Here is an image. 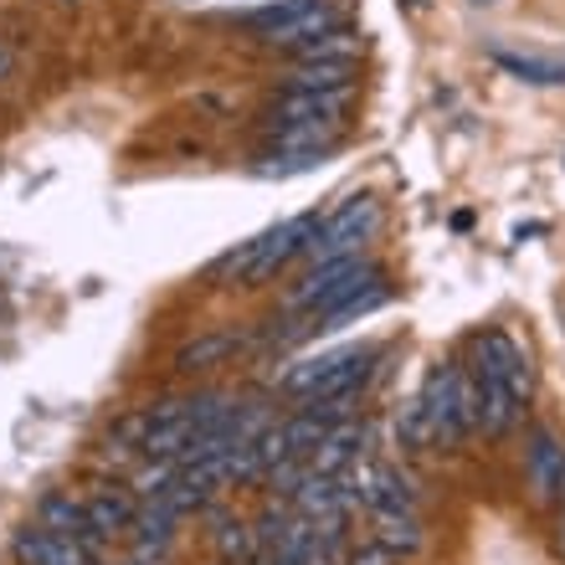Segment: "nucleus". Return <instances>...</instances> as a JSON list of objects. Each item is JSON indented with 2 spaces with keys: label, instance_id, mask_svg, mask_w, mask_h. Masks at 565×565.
<instances>
[{
  "label": "nucleus",
  "instance_id": "1",
  "mask_svg": "<svg viewBox=\"0 0 565 565\" xmlns=\"http://www.w3.org/2000/svg\"><path fill=\"white\" fill-rule=\"evenodd\" d=\"M473 381H478V431L504 437L520 427L524 406L535 396V360L509 329H483L473 340Z\"/></svg>",
  "mask_w": 565,
  "mask_h": 565
},
{
  "label": "nucleus",
  "instance_id": "2",
  "mask_svg": "<svg viewBox=\"0 0 565 565\" xmlns=\"http://www.w3.org/2000/svg\"><path fill=\"white\" fill-rule=\"evenodd\" d=\"M422 417L431 427V443L437 447H462L478 431V381L468 365L458 360H443L431 365L427 381H422Z\"/></svg>",
  "mask_w": 565,
  "mask_h": 565
},
{
  "label": "nucleus",
  "instance_id": "3",
  "mask_svg": "<svg viewBox=\"0 0 565 565\" xmlns=\"http://www.w3.org/2000/svg\"><path fill=\"white\" fill-rule=\"evenodd\" d=\"M319 226H324L319 211H298V216H288L282 226L263 232V237L242 242L237 253H226L222 263H216V273H232L242 288H257V282H268L278 268H288L294 257H309V242L319 237Z\"/></svg>",
  "mask_w": 565,
  "mask_h": 565
},
{
  "label": "nucleus",
  "instance_id": "4",
  "mask_svg": "<svg viewBox=\"0 0 565 565\" xmlns=\"http://www.w3.org/2000/svg\"><path fill=\"white\" fill-rule=\"evenodd\" d=\"M381 222H386V206L375 201L371 191L350 195V201H340V206L324 216V226H319V237L309 242V263H334V257H360L365 247L375 242V232H381Z\"/></svg>",
  "mask_w": 565,
  "mask_h": 565
},
{
  "label": "nucleus",
  "instance_id": "5",
  "mask_svg": "<svg viewBox=\"0 0 565 565\" xmlns=\"http://www.w3.org/2000/svg\"><path fill=\"white\" fill-rule=\"evenodd\" d=\"M524 483L535 504H555L565 489V443L555 427H530L524 431Z\"/></svg>",
  "mask_w": 565,
  "mask_h": 565
},
{
  "label": "nucleus",
  "instance_id": "6",
  "mask_svg": "<svg viewBox=\"0 0 565 565\" xmlns=\"http://www.w3.org/2000/svg\"><path fill=\"white\" fill-rule=\"evenodd\" d=\"M11 551L21 565H98V555L83 545V540H67V535H52L42 524H26L15 530Z\"/></svg>",
  "mask_w": 565,
  "mask_h": 565
},
{
  "label": "nucleus",
  "instance_id": "7",
  "mask_svg": "<svg viewBox=\"0 0 565 565\" xmlns=\"http://www.w3.org/2000/svg\"><path fill=\"white\" fill-rule=\"evenodd\" d=\"M422 514V483L412 468L402 462H375L371 473V499H365V514Z\"/></svg>",
  "mask_w": 565,
  "mask_h": 565
},
{
  "label": "nucleus",
  "instance_id": "8",
  "mask_svg": "<svg viewBox=\"0 0 565 565\" xmlns=\"http://www.w3.org/2000/svg\"><path fill=\"white\" fill-rule=\"evenodd\" d=\"M36 524H42V530H52V535L83 540L93 555H98V545H104V540L93 535V524H88V499H73V489L42 493V499H36Z\"/></svg>",
  "mask_w": 565,
  "mask_h": 565
},
{
  "label": "nucleus",
  "instance_id": "9",
  "mask_svg": "<svg viewBox=\"0 0 565 565\" xmlns=\"http://www.w3.org/2000/svg\"><path fill=\"white\" fill-rule=\"evenodd\" d=\"M365 443H371V427L360 417L340 422V427H329V437L309 452V473H324V478H340L344 468H355L365 458Z\"/></svg>",
  "mask_w": 565,
  "mask_h": 565
},
{
  "label": "nucleus",
  "instance_id": "10",
  "mask_svg": "<svg viewBox=\"0 0 565 565\" xmlns=\"http://www.w3.org/2000/svg\"><path fill=\"white\" fill-rule=\"evenodd\" d=\"M135 520H139V493H124V489H93L88 493V524L98 540L129 535Z\"/></svg>",
  "mask_w": 565,
  "mask_h": 565
},
{
  "label": "nucleus",
  "instance_id": "11",
  "mask_svg": "<svg viewBox=\"0 0 565 565\" xmlns=\"http://www.w3.org/2000/svg\"><path fill=\"white\" fill-rule=\"evenodd\" d=\"M489 62L499 67V73L530 83V88H565V62L561 57H540V52H509V46H489Z\"/></svg>",
  "mask_w": 565,
  "mask_h": 565
},
{
  "label": "nucleus",
  "instance_id": "12",
  "mask_svg": "<svg viewBox=\"0 0 565 565\" xmlns=\"http://www.w3.org/2000/svg\"><path fill=\"white\" fill-rule=\"evenodd\" d=\"M242 350V334L232 329H211V334H195L175 350V371L180 375H201V371H216L222 360H232Z\"/></svg>",
  "mask_w": 565,
  "mask_h": 565
},
{
  "label": "nucleus",
  "instance_id": "13",
  "mask_svg": "<svg viewBox=\"0 0 565 565\" xmlns=\"http://www.w3.org/2000/svg\"><path fill=\"white\" fill-rule=\"evenodd\" d=\"M294 93H355V62H294L282 73Z\"/></svg>",
  "mask_w": 565,
  "mask_h": 565
},
{
  "label": "nucleus",
  "instance_id": "14",
  "mask_svg": "<svg viewBox=\"0 0 565 565\" xmlns=\"http://www.w3.org/2000/svg\"><path fill=\"white\" fill-rule=\"evenodd\" d=\"M211 555L226 565H253L257 561V535L247 514H216V530H211Z\"/></svg>",
  "mask_w": 565,
  "mask_h": 565
},
{
  "label": "nucleus",
  "instance_id": "15",
  "mask_svg": "<svg viewBox=\"0 0 565 565\" xmlns=\"http://www.w3.org/2000/svg\"><path fill=\"white\" fill-rule=\"evenodd\" d=\"M371 540L396 561V555H417L422 551V514H371Z\"/></svg>",
  "mask_w": 565,
  "mask_h": 565
},
{
  "label": "nucleus",
  "instance_id": "16",
  "mask_svg": "<svg viewBox=\"0 0 565 565\" xmlns=\"http://www.w3.org/2000/svg\"><path fill=\"white\" fill-rule=\"evenodd\" d=\"M360 52V31L350 26V21H334V26H324L319 36H309V42H298L294 46V57L298 62H355Z\"/></svg>",
  "mask_w": 565,
  "mask_h": 565
},
{
  "label": "nucleus",
  "instance_id": "17",
  "mask_svg": "<svg viewBox=\"0 0 565 565\" xmlns=\"http://www.w3.org/2000/svg\"><path fill=\"white\" fill-rule=\"evenodd\" d=\"M319 6H324V0H268V6H257V11H242V26L257 31L263 42H273V36H282L294 21L319 11Z\"/></svg>",
  "mask_w": 565,
  "mask_h": 565
},
{
  "label": "nucleus",
  "instance_id": "18",
  "mask_svg": "<svg viewBox=\"0 0 565 565\" xmlns=\"http://www.w3.org/2000/svg\"><path fill=\"white\" fill-rule=\"evenodd\" d=\"M324 160H329V149H263L253 170L268 180H288V175H309Z\"/></svg>",
  "mask_w": 565,
  "mask_h": 565
},
{
  "label": "nucleus",
  "instance_id": "19",
  "mask_svg": "<svg viewBox=\"0 0 565 565\" xmlns=\"http://www.w3.org/2000/svg\"><path fill=\"white\" fill-rule=\"evenodd\" d=\"M396 443H402L406 452H427V447H437V443H431V427H427V417H422L417 402L406 406L402 422H396Z\"/></svg>",
  "mask_w": 565,
  "mask_h": 565
},
{
  "label": "nucleus",
  "instance_id": "20",
  "mask_svg": "<svg viewBox=\"0 0 565 565\" xmlns=\"http://www.w3.org/2000/svg\"><path fill=\"white\" fill-rule=\"evenodd\" d=\"M555 551L565 555V514H561V524H555Z\"/></svg>",
  "mask_w": 565,
  "mask_h": 565
},
{
  "label": "nucleus",
  "instance_id": "21",
  "mask_svg": "<svg viewBox=\"0 0 565 565\" xmlns=\"http://www.w3.org/2000/svg\"><path fill=\"white\" fill-rule=\"evenodd\" d=\"M124 565H139V561H124Z\"/></svg>",
  "mask_w": 565,
  "mask_h": 565
}]
</instances>
